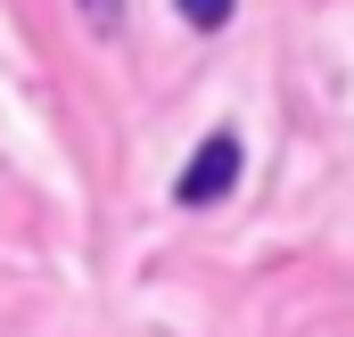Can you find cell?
Returning a JSON list of instances; mask_svg holds the SVG:
<instances>
[{
	"instance_id": "cell-1",
	"label": "cell",
	"mask_w": 354,
	"mask_h": 337,
	"mask_svg": "<svg viewBox=\"0 0 354 337\" xmlns=\"http://www.w3.org/2000/svg\"><path fill=\"white\" fill-rule=\"evenodd\" d=\"M239 173H248V148H239V132H206V140H198V157L181 165L174 198H181V206H223V198L239 189Z\"/></svg>"
},
{
	"instance_id": "cell-2",
	"label": "cell",
	"mask_w": 354,
	"mask_h": 337,
	"mask_svg": "<svg viewBox=\"0 0 354 337\" xmlns=\"http://www.w3.org/2000/svg\"><path fill=\"white\" fill-rule=\"evenodd\" d=\"M231 8H239V0H181V17H189L198 33H223V25H231Z\"/></svg>"
},
{
	"instance_id": "cell-3",
	"label": "cell",
	"mask_w": 354,
	"mask_h": 337,
	"mask_svg": "<svg viewBox=\"0 0 354 337\" xmlns=\"http://www.w3.org/2000/svg\"><path fill=\"white\" fill-rule=\"evenodd\" d=\"M83 25L91 33H124V0H83Z\"/></svg>"
}]
</instances>
